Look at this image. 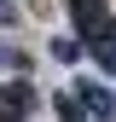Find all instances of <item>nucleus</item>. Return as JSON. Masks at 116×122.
Wrapping results in <instances>:
<instances>
[{"label": "nucleus", "mask_w": 116, "mask_h": 122, "mask_svg": "<svg viewBox=\"0 0 116 122\" xmlns=\"http://www.w3.org/2000/svg\"><path fill=\"white\" fill-rule=\"evenodd\" d=\"M52 111L64 116V122H76V116H81V99H76V87H70V93H58V99H52Z\"/></svg>", "instance_id": "obj_6"}, {"label": "nucleus", "mask_w": 116, "mask_h": 122, "mask_svg": "<svg viewBox=\"0 0 116 122\" xmlns=\"http://www.w3.org/2000/svg\"><path fill=\"white\" fill-rule=\"evenodd\" d=\"M76 99H81V116H105V122H110V111H116V99H110L99 81H76Z\"/></svg>", "instance_id": "obj_2"}, {"label": "nucleus", "mask_w": 116, "mask_h": 122, "mask_svg": "<svg viewBox=\"0 0 116 122\" xmlns=\"http://www.w3.org/2000/svg\"><path fill=\"white\" fill-rule=\"evenodd\" d=\"M29 111H35V93H29L23 81H18V87L0 81V122H6V116H29Z\"/></svg>", "instance_id": "obj_3"}, {"label": "nucleus", "mask_w": 116, "mask_h": 122, "mask_svg": "<svg viewBox=\"0 0 116 122\" xmlns=\"http://www.w3.org/2000/svg\"><path fill=\"white\" fill-rule=\"evenodd\" d=\"M87 47H93V64H99V70L116 76V29H110V35H99V41H87Z\"/></svg>", "instance_id": "obj_4"}, {"label": "nucleus", "mask_w": 116, "mask_h": 122, "mask_svg": "<svg viewBox=\"0 0 116 122\" xmlns=\"http://www.w3.org/2000/svg\"><path fill=\"white\" fill-rule=\"evenodd\" d=\"M70 23H76L81 41H99V35H110V29H116V18H110L105 0H70Z\"/></svg>", "instance_id": "obj_1"}, {"label": "nucleus", "mask_w": 116, "mask_h": 122, "mask_svg": "<svg viewBox=\"0 0 116 122\" xmlns=\"http://www.w3.org/2000/svg\"><path fill=\"white\" fill-rule=\"evenodd\" d=\"M52 58H58V64H76V58H81V35H58L52 41Z\"/></svg>", "instance_id": "obj_5"}]
</instances>
